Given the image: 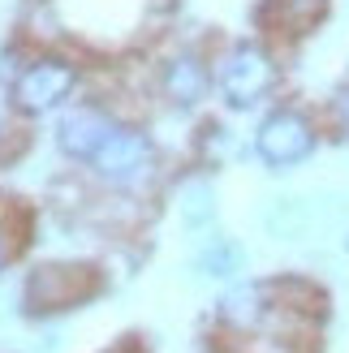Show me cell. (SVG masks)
Returning a JSON list of instances; mask_svg holds the SVG:
<instances>
[{"mask_svg":"<svg viewBox=\"0 0 349 353\" xmlns=\"http://www.w3.org/2000/svg\"><path fill=\"white\" fill-rule=\"evenodd\" d=\"M323 17H328V0H263V9H259V22L272 34H285V39L310 34Z\"/></svg>","mask_w":349,"mask_h":353,"instance_id":"52a82bcc","label":"cell"},{"mask_svg":"<svg viewBox=\"0 0 349 353\" xmlns=\"http://www.w3.org/2000/svg\"><path fill=\"white\" fill-rule=\"evenodd\" d=\"M207 86H212V78H207V65L199 57H177V61H168L164 69V95L177 103V108H195V103L207 95Z\"/></svg>","mask_w":349,"mask_h":353,"instance_id":"ba28073f","label":"cell"},{"mask_svg":"<svg viewBox=\"0 0 349 353\" xmlns=\"http://www.w3.org/2000/svg\"><path fill=\"white\" fill-rule=\"evenodd\" d=\"M117 125L108 117H103L99 108H74L65 121H61V151L65 155H74V160H95V151L103 147V138H108Z\"/></svg>","mask_w":349,"mask_h":353,"instance_id":"8992f818","label":"cell"},{"mask_svg":"<svg viewBox=\"0 0 349 353\" xmlns=\"http://www.w3.org/2000/svg\"><path fill=\"white\" fill-rule=\"evenodd\" d=\"M345 250H349V237H345Z\"/></svg>","mask_w":349,"mask_h":353,"instance_id":"4fadbf2b","label":"cell"},{"mask_svg":"<svg viewBox=\"0 0 349 353\" xmlns=\"http://www.w3.org/2000/svg\"><path fill=\"white\" fill-rule=\"evenodd\" d=\"M241 263H246V254H241V245L229 241V237H216V241L199 254L203 276H237V272H241Z\"/></svg>","mask_w":349,"mask_h":353,"instance_id":"30bf717a","label":"cell"},{"mask_svg":"<svg viewBox=\"0 0 349 353\" xmlns=\"http://www.w3.org/2000/svg\"><path fill=\"white\" fill-rule=\"evenodd\" d=\"M220 314H224V323H233V327H259L268 319V289H259V285L233 289L220 302Z\"/></svg>","mask_w":349,"mask_h":353,"instance_id":"9c48e42d","label":"cell"},{"mask_svg":"<svg viewBox=\"0 0 349 353\" xmlns=\"http://www.w3.org/2000/svg\"><path fill=\"white\" fill-rule=\"evenodd\" d=\"M74 82H78L74 65L34 61V65H26L22 74H17L9 99H13V108H22V112H48V108H57V103L74 91Z\"/></svg>","mask_w":349,"mask_h":353,"instance_id":"277c9868","label":"cell"},{"mask_svg":"<svg viewBox=\"0 0 349 353\" xmlns=\"http://www.w3.org/2000/svg\"><path fill=\"white\" fill-rule=\"evenodd\" d=\"M86 293H95V272L78 268V263H52L39 268L26 285V302L30 310H69L74 302H82Z\"/></svg>","mask_w":349,"mask_h":353,"instance_id":"5b68a950","label":"cell"},{"mask_svg":"<svg viewBox=\"0 0 349 353\" xmlns=\"http://www.w3.org/2000/svg\"><path fill=\"white\" fill-rule=\"evenodd\" d=\"M212 216H216L212 185H207V181H190L186 194H181V220H186V228H207Z\"/></svg>","mask_w":349,"mask_h":353,"instance_id":"8fae6325","label":"cell"},{"mask_svg":"<svg viewBox=\"0 0 349 353\" xmlns=\"http://www.w3.org/2000/svg\"><path fill=\"white\" fill-rule=\"evenodd\" d=\"M255 151L268 168L285 172L293 164H302L310 151H315V125L310 117L298 108H276L272 117H263V125L255 134Z\"/></svg>","mask_w":349,"mask_h":353,"instance_id":"7a4b0ae2","label":"cell"},{"mask_svg":"<svg viewBox=\"0 0 349 353\" xmlns=\"http://www.w3.org/2000/svg\"><path fill=\"white\" fill-rule=\"evenodd\" d=\"M216 82H220L224 103L237 108V112H246V108H255V103H263L272 95L276 65L259 43H237V48H229V57L220 61Z\"/></svg>","mask_w":349,"mask_h":353,"instance_id":"6da1fadb","label":"cell"},{"mask_svg":"<svg viewBox=\"0 0 349 353\" xmlns=\"http://www.w3.org/2000/svg\"><path fill=\"white\" fill-rule=\"evenodd\" d=\"M95 172L103 176V181H112V185H134V181H143V176L151 172L155 164V151L147 143V134H138V130H112L108 138H103V147L95 151Z\"/></svg>","mask_w":349,"mask_h":353,"instance_id":"3957f363","label":"cell"},{"mask_svg":"<svg viewBox=\"0 0 349 353\" xmlns=\"http://www.w3.org/2000/svg\"><path fill=\"white\" fill-rule=\"evenodd\" d=\"M332 117H337V130H341V138L349 143V86L337 95V103H332Z\"/></svg>","mask_w":349,"mask_h":353,"instance_id":"7c38bea8","label":"cell"}]
</instances>
